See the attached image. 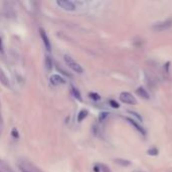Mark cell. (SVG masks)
Here are the masks:
<instances>
[{
  "instance_id": "obj_20",
  "label": "cell",
  "mask_w": 172,
  "mask_h": 172,
  "mask_svg": "<svg viewBox=\"0 0 172 172\" xmlns=\"http://www.w3.org/2000/svg\"><path fill=\"white\" fill-rule=\"evenodd\" d=\"M107 115H108V113L104 112V113L102 114V115H100V120H103V118H106Z\"/></svg>"
},
{
  "instance_id": "obj_1",
  "label": "cell",
  "mask_w": 172,
  "mask_h": 172,
  "mask_svg": "<svg viewBox=\"0 0 172 172\" xmlns=\"http://www.w3.org/2000/svg\"><path fill=\"white\" fill-rule=\"evenodd\" d=\"M63 60H65L66 65L68 66L70 69H71L74 73H77V74H83V73H84V69L82 68V66L80 65V63H77L76 60L73 59V57H70V55L66 54L65 57H63Z\"/></svg>"
},
{
  "instance_id": "obj_13",
  "label": "cell",
  "mask_w": 172,
  "mask_h": 172,
  "mask_svg": "<svg viewBox=\"0 0 172 172\" xmlns=\"http://www.w3.org/2000/svg\"><path fill=\"white\" fill-rule=\"evenodd\" d=\"M71 93H73V95L76 97L77 100H80V101H82V98H81V94L79 93V91L77 90L76 88H71Z\"/></svg>"
},
{
  "instance_id": "obj_5",
  "label": "cell",
  "mask_w": 172,
  "mask_h": 172,
  "mask_svg": "<svg viewBox=\"0 0 172 172\" xmlns=\"http://www.w3.org/2000/svg\"><path fill=\"white\" fill-rule=\"evenodd\" d=\"M39 34H40L41 39H42V41H43V44H44V46H45L46 51H51V41H49L48 34H46V32L44 31V29H42V28L39 29Z\"/></svg>"
},
{
  "instance_id": "obj_18",
  "label": "cell",
  "mask_w": 172,
  "mask_h": 172,
  "mask_svg": "<svg viewBox=\"0 0 172 172\" xmlns=\"http://www.w3.org/2000/svg\"><path fill=\"white\" fill-rule=\"evenodd\" d=\"M110 104H111V106H112L113 108H119V104H118L117 102L113 101V100H111V101H110Z\"/></svg>"
},
{
  "instance_id": "obj_14",
  "label": "cell",
  "mask_w": 172,
  "mask_h": 172,
  "mask_svg": "<svg viewBox=\"0 0 172 172\" xmlns=\"http://www.w3.org/2000/svg\"><path fill=\"white\" fill-rule=\"evenodd\" d=\"M90 98L91 99H93V100H95V101H98V100L101 99V97H100L98 94H96V93H90Z\"/></svg>"
},
{
  "instance_id": "obj_2",
  "label": "cell",
  "mask_w": 172,
  "mask_h": 172,
  "mask_svg": "<svg viewBox=\"0 0 172 172\" xmlns=\"http://www.w3.org/2000/svg\"><path fill=\"white\" fill-rule=\"evenodd\" d=\"M172 26V19H166V20H163V21H160V22H157L153 25V30L155 31H164V30H167L169 29L170 27Z\"/></svg>"
},
{
  "instance_id": "obj_19",
  "label": "cell",
  "mask_w": 172,
  "mask_h": 172,
  "mask_svg": "<svg viewBox=\"0 0 172 172\" xmlns=\"http://www.w3.org/2000/svg\"><path fill=\"white\" fill-rule=\"evenodd\" d=\"M130 113H131V114H132V115H134V116H135V117H137L138 119H139V120H140V121H142V118H141V117H140V116H139V115H138V114H137V113H136V112H130Z\"/></svg>"
},
{
  "instance_id": "obj_6",
  "label": "cell",
  "mask_w": 172,
  "mask_h": 172,
  "mask_svg": "<svg viewBox=\"0 0 172 172\" xmlns=\"http://www.w3.org/2000/svg\"><path fill=\"white\" fill-rule=\"evenodd\" d=\"M51 83L54 86H60L66 84V81L63 77H60V74H52L51 77Z\"/></svg>"
},
{
  "instance_id": "obj_4",
  "label": "cell",
  "mask_w": 172,
  "mask_h": 172,
  "mask_svg": "<svg viewBox=\"0 0 172 172\" xmlns=\"http://www.w3.org/2000/svg\"><path fill=\"white\" fill-rule=\"evenodd\" d=\"M120 100L124 104H129V105H135L137 103V100L135 99V97H133L132 94L128 93V92H123L120 94Z\"/></svg>"
},
{
  "instance_id": "obj_16",
  "label": "cell",
  "mask_w": 172,
  "mask_h": 172,
  "mask_svg": "<svg viewBox=\"0 0 172 172\" xmlns=\"http://www.w3.org/2000/svg\"><path fill=\"white\" fill-rule=\"evenodd\" d=\"M19 170L21 172H32V170H30V169L26 168L25 166H22V165H19Z\"/></svg>"
},
{
  "instance_id": "obj_9",
  "label": "cell",
  "mask_w": 172,
  "mask_h": 172,
  "mask_svg": "<svg viewBox=\"0 0 172 172\" xmlns=\"http://www.w3.org/2000/svg\"><path fill=\"white\" fill-rule=\"evenodd\" d=\"M126 120H127V121H128V122H129V123L132 125V126H134V127H135V128H136V130H137V131H139L140 133H142V134H143V135H145V131H144V130H143V128H142V127H140V126H139V125H138V124H137V123H136V122L134 121V120H133V119L127 118V119H126Z\"/></svg>"
},
{
  "instance_id": "obj_17",
  "label": "cell",
  "mask_w": 172,
  "mask_h": 172,
  "mask_svg": "<svg viewBox=\"0 0 172 172\" xmlns=\"http://www.w3.org/2000/svg\"><path fill=\"white\" fill-rule=\"evenodd\" d=\"M148 154H150V155H157L158 154V150L157 149H150V150H148Z\"/></svg>"
},
{
  "instance_id": "obj_15",
  "label": "cell",
  "mask_w": 172,
  "mask_h": 172,
  "mask_svg": "<svg viewBox=\"0 0 172 172\" xmlns=\"http://www.w3.org/2000/svg\"><path fill=\"white\" fill-rule=\"evenodd\" d=\"M99 166H100V168H101V171H102V172H111V171H110V169L108 168L106 165L101 164V165H99Z\"/></svg>"
},
{
  "instance_id": "obj_11",
  "label": "cell",
  "mask_w": 172,
  "mask_h": 172,
  "mask_svg": "<svg viewBox=\"0 0 172 172\" xmlns=\"http://www.w3.org/2000/svg\"><path fill=\"white\" fill-rule=\"evenodd\" d=\"M115 162L121 166H128V165L131 164L129 160H126V159H116Z\"/></svg>"
},
{
  "instance_id": "obj_7",
  "label": "cell",
  "mask_w": 172,
  "mask_h": 172,
  "mask_svg": "<svg viewBox=\"0 0 172 172\" xmlns=\"http://www.w3.org/2000/svg\"><path fill=\"white\" fill-rule=\"evenodd\" d=\"M0 83L6 88H10V83H9V79L7 77V76L5 74L3 70L0 69Z\"/></svg>"
},
{
  "instance_id": "obj_8",
  "label": "cell",
  "mask_w": 172,
  "mask_h": 172,
  "mask_svg": "<svg viewBox=\"0 0 172 172\" xmlns=\"http://www.w3.org/2000/svg\"><path fill=\"white\" fill-rule=\"evenodd\" d=\"M136 93H137V95H139L141 98L145 99V100H149L150 98V95H149V93L146 91V89H144L143 87H139L136 90Z\"/></svg>"
},
{
  "instance_id": "obj_12",
  "label": "cell",
  "mask_w": 172,
  "mask_h": 172,
  "mask_svg": "<svg viewBox=\"0 0 172 172\" xmlns=\"http://www.w3.org/2000/svg\"><path fill=\"white\" fill-rule=\"evenodd\" d=\"M88 116V111H86V110H83V111H81L80 112V114H79V117H77V120H79L80 122L81 121H83L84 119L87 117Z\"/></svg>"
},
{
  "instance_id": "obj_10",
  "label": "cell",
  "mask_w": 172,
  "mask_h": 172,
  "mask_svg": "<svg viewBox=\"0 0 172 172\" xmlns=\"http://www.w3.org/2000/svg\"><path fill=\"white\" fill-rule=\"evenodd\" d=\"M45 66H46V70L51 71L52 68V60L51 55H46L45 57Z\"/></svg>"
},
{
  "instance_id": "obj_3",
  "label": "cell",
  "mask_w": 172,
  "mask_h": 172,
  "mask_svg": "<svg viewBox=\"0 0 172 172\" xmlns=\"http://www.w3.org/2000/svg\"><path fill=\"white\" fill-rule=\"evenodd\" d=\"M57 4L66 11H74L77 9V2L68 1V0H59V1H57Z\"/></svg>"
}]
</instances>
